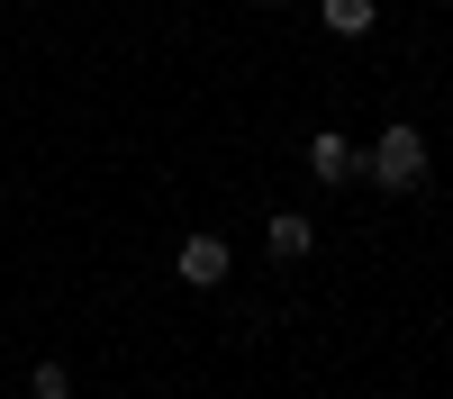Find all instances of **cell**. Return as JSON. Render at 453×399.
I'll use <instances>...</instances> for the list:
<instances>
[{
  "mask_svg": "<svg viewBox=\"0 0 453 399\" xmlns=\"http://www.w3.org/2000/svg\"><path fill=\"white\" fill-rule=\"evenodd\" d=\"M27 399H73V372H64V363H36V372H27Z\"/></svg>",
  "mask_w": 453,
  "mask_h": 399,
  "instance_id": "6",
  "label": "cell"
},
{
  "mask_svg": "<svg viewBox=\"0 0 453 399\" xmlns=\"http://www.w3.org/2000/svg\"><path fill=\"white\" fill-rule=\"evenodd\" d=\"M363 173V155H354V136H335V127H318L309 136V181H326V191H335V181H354Z\"/></svg>",
  "mask_w": 453,
  "mask_h": 399,
  "instance_id": "4",
  "label": "cell"
},
{
  "mask_svg": "<svg viewBox=\"0 0 453 399\" xmlns=\"http://www.w3.org/2000/svg\"><path fill=\"white\" fill-rule=\"evenodd\" d=\"M263 10H281V0H263Z\"/></svg>",
  "mask_w": 453,
  "mask_h": 399,
  "instance_id": "7",
  "label": "cell"
},
{
  "mask_svg": "<svg viewBox=\"0 0 453 399\" xmlns=\"http://www.w3.org/2000/svg\"><path fill=\"white\" fill-rule=\"evenodd\" d=\"M173 272L191 281V290H218L226 272H236V245H226V236H181L173 245Z\"/></svg>",
  "mask_w": 453,
  "mask_h": 399,
  "instance_id": "2",
  "label": "cell"
},
{
  "mask_svg": "<svg viewBox=\"0 0 453 399\" xmlns=\"http://www.w3.org/2000/svg\"><path fill=\"white\" fill-rule=\"evenodd\" d=\"M318 19H326V36H372V27H381L372 0H318Z\"/></svg>",
  "mask_w": 453,
  "mask_h": 399,
  "instance_id": "5",
  "label": "cell"
},
{
  "mask_svg": "<svg viewBox=\"0 0 453 399\" xmlns=\"http://www.w3.org/2000/svg\"><path fill=\"white\" fill-rule=\"evenodd\" d=\"M363 173L381 181V191H418V181L435 173V155H426V127H408V119H390L381 136H372V155H363Z\"/></svg>",
  "mask_w": 453,
  "mask_h": 399,
  "instance_id": "1",
  "label": "cell"
},
{
  "mask_svg": "<svg viewBox=\"0 0 453 399\" xmlns=\"http://www.w3.org/2000/svg\"><path fill=\"white\" fill-rule=\"evenodd\" d=\"M263 254H273V264H309V254H318V227H309L299 209H273V218H263Z\"/></svg>",
  "mask_w": 453,
  "mask_h": 399,
  "instance_id": "3",
  "label": "cell"
}]
</instances>
